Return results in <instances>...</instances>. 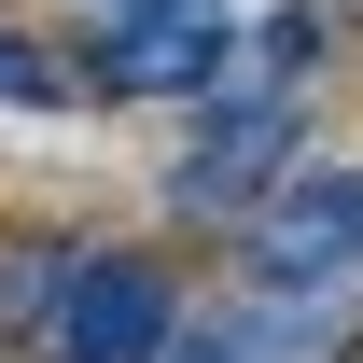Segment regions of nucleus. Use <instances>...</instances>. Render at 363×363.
<instances>
[{
	"label": "nucleus",
	"mask_w": 363,
	"mask_h": 363,
	"mask_svg": "<svg viewBox=\"0 0 363 363\" xmlns=\"http://www.w3.org/2000/svg\"><path fill=\"white\" fill-rule=\"evenodd\" d=\"M56 294H70V252H28V238H0V335H43Z\"/></svg>",
	"instance_id": "423d86ee"
},
{
	"label": "nucleus",
	"mask_w": 363,
	"mask_h": 363,
	"mask_svg": "<svg viewBox=\"0 0 363 363\" xmlns=\"http://www.w3.org/2000/svg\"><path fill=\"white\" fill-rule=\"evenodd\" d=\"M168 14H224V0H168Z\"/></svg>",
	"instance_id": "6e6552de"
},
{
	"label": "nucleus",
	"mask_w": 363,
	"mask_h": 363,
	"mask_svg": "<svg viewBox=\"0 0 363 363\" xmlns=\"http://www.w3.org/2000/svg\"><path fill=\"white\" fill-rule=\"evenodd\" d=\"M294 140H308L294 98H210L196 154L168 168V210H196V224H266V196L294 182Z\"/></svg>",
	"instance_id": "f03ea898"
},
{
	"label": "nucleus",
	"mask_w": 363,
	"mask_h": 363,
	"mask_svg": "<svg viewBox=\"0 0 363 363\" xmlns=\"http://www.w3.org/2000/svg\"><path fill=\"white\" fill-rule=\"evenodd\" d=\"M84 70H98V98H224L238 84V28L224 14H168V0H112Z\"/></svg>",
	"instance_id": "7ed1b4c3"
},
{
	"label": "nucleus",
	"mask_w": 363,
	"mask_h": 363,
	"mask_svg": "<svg viewBox=\"0 0 363 363\" xmlns=\"http://www.w3.org/2000/svg\"><path fill=\"white\" fill-rule=\"evenodd\" d=\"M168 350H182V279L154 252H70L43 363H168Z\"/></svg>",
	"instance_id": "f257e3e1"
},
{
	"label": "nucleus",
	"mask_w": 363,
	"mask_h": 363,
	"mask_svg": "<svg viewBox=\"0 0 363 363\" xmlns=\"http://www.w3.org/2000/svg\"><path fill=\"white\" fill-rule=\"evenodd\" d=\"M0 98H70V70H56L43 43H14V28H0Z\"/></svg>",
	"instance_id": "0eeeda50"
},
{
	"label": "nucleus",
	"mask_w": 363,
	"mask_h": 363,
	"mask_svg": "<svg viewBox=\"0 0 363 363\" xmlns=\"http://www.w3.org/2000/svg\"><path fill=\"white\" fill-rule=\"evenodd\" d=\"M363 308L350 294H238V308H196L168 363H350Z\"/></svg>",
	"instance_id": "20e7f679"
},
{
	"label": "nucleus",
	"mask_w": 363,
	"mask_h": 363,
	"mask_svg": "<svg viewBox=\"0 0 363 363\" xmlns=\"http://www.w3.org/2000/svg\"><path fill=\"white\" fill-rule=\"evenodd\" d=\"M252 266H266V294H335V279L363 266V168L279 182L266 224H252Z\"/></svg>",
	"instance_id": "39448f33"
}]
</instances>
